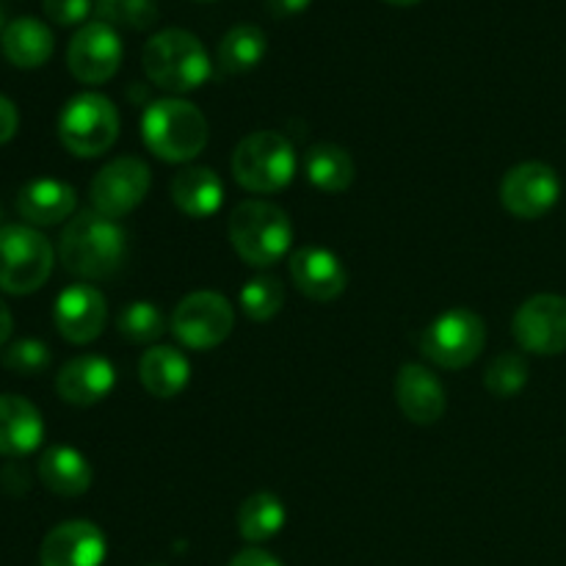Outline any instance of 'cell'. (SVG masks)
Instances as JSON below:
<instances>
[{"mask_svg": "<svg viewBox=\"0 0 566 566\" xmlns=\"http://www.w3.org/2000/svg\"><path fill=\"white\" fill-rule=\"evenodd\" d=\"M59 254L64 269L81 280H111L125 265L127 235L108 216L83 210L61 232Z\"/></svg>", "mask_w": 566, "mask_h": 566, "instance_id": "1", "label": "cell"}, {"mask_svg": "<svg viewBox=\"0 0 566 566\" xmlns=\"http://www.w3.org/2000/svg\"><path fill=\"white\" fill-rule=\"evenodd\" d=\"M142 64L155 86L175 94H188L205 86L213 72L205 44L186 28H166L155 33L144 44Z\"/></svg>", "mask_w": 566, "mask_h": 566, "instance_id": "2", "label": "cell"}, {"mask_svg": "<svg viewBox=\"0 0 566 566\" xmlns=\"http://www.w3.org/2000/svg\"><path fill=\"white\" fill-rule=\"evenodd\" d=\"M142 136L149 153L166 164H188L208 147L210 127L202 111L180 97L155 99L142 119Z\"/></svg>", "mask_w": 566, "mask_h": 566, "instance_id": "3", "label": "cell"}, {"mask_svg": "<svg viewBox=\"0 0 566 566\" xmlns=\"http://www.w3.org/2000/svg\"><path fill=\"white\" fill-rule=\"evenodd\" d=\"M230 243L249 265L269 269L287 254L293 241L291 219L282 208L265 199H247L230 216Z\"/></svg>", "mask_w": 566, "mask_h": 566, "instance_id": "4", "label": "cell"}, {"mask_svg": "<svg viewBox=\"0 0 566 566\" xmlns=\"http://www.w3.org/2000/svg\"><path fill=\"white\" fill-rule=\"evenodd\" d=\"M232 177L252 193H276L296 177V149L282 133H249L232 153Z\"/></svg>", "mask_w": 566, "mask_h": 566, "instance_id": "5", "label": "cell"}, {"mask_svg": "<svg viewBox=\"0 0 566 566\" xmlns=\"http://www.w3.org/2000/svg\"><path fill=\"white\" fill-rule=\"evenodd\" d=\"M53 274V247L31 224L0 227V291L11 296L36 293Z\"/></svg>", "mask_w": 566, "mask_h": 566, "instance_id": "6", "label": "cell"}, {"mask_svg": "<svg viewBox=\"0 0 566 566\" xmlns=\"http://www.w3.org/2000/svg\"><path fill=\"white\" fill-rule=\"evenodd\" d=\"M59 138L75 158H99L119 138V111L105 94H75L59 116Z\"/></svg>", "mask_w": 566, "mask_h": 566, "instance_id": "7", "label": "cell"}, {"mask_svg": "<svg viewBox=\"0 0 566 566\" xmlns=\"http://www.w3.org/2000/svg\"><path fill=\"white\" fill-rule=\"evenodd\" d=\"M486 346V324L468 307H453L431 321L420 335V352L429 363L446 370L473 365Z\"/></svg>", "mask_w": 566, "mask_h": 566, "instance_id": "8", "label": "cell"}, {"mask_svg": "<svg viewBox=\"0 0 566 566\" xmlns=\"http://www.w3.org/2000/svg\"><path fill=\"white\" fill-rule=\"evenodd\" d=\"M235 326V310L221 293H188L171 315V332L177 340L193 352H208L224 343Z\"/></svg>", "mask_w": 566, "mask_h": 566, "instance_id": "9", "label": "cell"}, {"mask_svg": "<svg viewBox=\"0 0 566 566\" xmlns=\"http://www.w3.org/2000/svg\"><path fill=\"white\" fill-rule=\"evenodd\" d=\"M149 186H153L149 166L142 158L122 155V158H114L94 175L88 197H92L94 210L99 216H108V219L116 221L144 202Z\"/></svg>", "mask_w": 566, "mask_h": 566, "instance_id": "10", "label": "cell"}, {"mask_svg": "<svg viewBox=\"0 0 566 566\" xmlns=\"http://www.w3.org/2000/svg\"><path fill=\"white\" fill-rule=\"evenodd\" d=\"M122 64V39L114 25L103 20L86 22L75 31L66 48V66L88 86L111 81Z\"/></svg>", "mask_w": 566, "mask_h": 566, "instance_id": "11", "label": "cell"}, {"mask_svg": "<svg viewBox=\"0 0 566 566\" xmlns=\"http://www.w3.org/2000/svg\"><path fill=\"white\" fill-rule=\"evenodd\" d=\"M514 337L520 348L539 357H556L566 352V298L556 293L531 296L514 313Z\"/></svg>", "mask_w": 566, "mask_h": 566, "instance_id": "12", "label": "cell"}, {"mask_svg": "<svg viewBox=\"0 0 566 566\" xmlns=\"http://www.w3.org/2000/svg\"><path fill=\"white\" fill-rule=\"evenodd\" d=\"M558 197H562V180H558L556 169L539 160H528L514 169L501 182V202L512 216L525 221L542 219L556 208Z\"/></svg>", "mask_w": 566, "mask_h": 566, "instance_id": "13", "label": "cell"}, {"mask_svg": "<svg viewBox=\"0 0 566 566\" xmlns=\"http://www.w3.org/2000/svg\"><path fill=\"white\" fill-rule=\"evenodd\" d=\"M55 329L64 340L75 343V346H86V343L97 340L108 321V304L97 287L77 282L66 291L59 293L55 298Z\"/></svg>", "mask_w": 566, "mask_h": 566, "instance_id": "14", "label": "cell"}, {"mask_svg": "<svg viewBox=\"0 0 566 566\" xmlns=\"http://www.w3.org/2000/svg\"><path fill=\"white\" fill-rule=\"evenodd\" d=\"M42 566H99L105 562V536L88 520L61 523L44 536L39 551Z\"/></svg>", "mask_w": 566, "mask_h": 566, "instance_id": "15", "label": "cell"}, {"mask_svg": "<svg viewBox=\"0 0 566 566\" xmlns=\"http://www.w3.org/2000/svg\"><path fill=\"white\" fill-rule=\"evenodd\" d=\"M291 280L313 302H335L348 285L340 258L324 247H302L291 254Z\"/></svg>", "mask_w": 566, "mask_h": 566, "instance_id": "16", "label": "cell"}, {"mask_svg": "<svg viewBox=\"0 0 566 566\" xmlns=\"http://www.w3.org/2000/svg\"><path fill=\"white\" fill-rule=\"evenodd\" d=\"M114 385L116 368L97 354L70 359L55 376V390H59L61 401L72 403V407H94L111 396Z\"/></svg>", "mask_w": 566, "mask_h": 566, "instance_id": "17", "label": "cell"}, {"mask_svg": "<svg viewBox=\"0 0 566 566\" xmlns=\"http://www.w3.org/2000/svg\"><path fill=\"white\" fill-rule=\"evenodd\" d=\"M396 401L407 420L431 426L446 415V387L423 365H403L396 376Z\"/></svg>", "mask_w": 566, "mask_h": 566, "instance_id": "18", "label": "cell"}, {"mask_svg": "<svg viewBox=\"0 0 566 566\" xmlns=\"http://www.w3.org/2000/svg\"><path fill=\"white\" fill-rule=\"evenodd\" d=\"M75 188L64 180H53V177H39V180L25 182L17 193V213L31 227L61 224L75 213Z\"/></svg>", "mask_w": 566, "mask_h": 566, "instance_id": "19", "label": "cell"}, {"mask_svg": "<svg viewBox=\"0 0 566 566\" xmlns=\"http://www.w3.org/2000/svg\"><path fill=\"white\" fill-rule=\"evenodd\" d=\"M44 440V420L28 398L0 396V457L20 459L36 451Z\"/></svg>", "mask_w": 566, "mask_h": 566, "instance_id": "20", "label": "cell"}, {"mask_svg": "<svg viewBox=\"0 0 566 566\" xmlns=\"http://www.w3.org/2000/svg\"><path fill=\"white\" fill-rule=\"evenodd\" d=\"M171 202L191 219H210L224 202V182L208 166H186L171 180Z\"/></svg>", "mask_w": 566, "mask_h": 566, "instance_id": "21", "label": "cell"}, {"mask_svg": "<svg viewBox=\"0 0 566 566\" xmlns=\"http://www.w3.org/2000/svg\"><path fill=\"white\" fill-rule=\"evenodd\" d=\"M0 48H3V55L14 66L36 70V66L50 61L55 50V39L53 31L36 17H17L6 25L3 36H0Z\"/></svg>", "mask_w": 566, "mask_h": 566, "instance_id": "22", "label": "cell"}, {"mask_svg": "<svg viewBox=\"0 0 566 566\" xmlns=\"http://www.w3.org/2000/svg\"><path fill=\"white\" fill-rule=\"evenodd\" d=\"M39 481L53 495L77 497L92 486V464L81 451L70 446H53L39 459Z\"/></svg>", "mask_w": 566, "mask_h": 566, "instance_id": "23", "label": "cell"}, {"mask_svg": "<svg viewBox=\"0 0 566 566\" xmlns=\"http://www.w3.org/2000/svg\"><path fill=\"white\" fill-rule=\"evenodd\" d=\"M138 376H142V385L149 396L166 401V398H175L186 390L188 379H191V363L177 348L155 346L142 357Z\"/></svg>", "mask_w": 566, "mask_h": 566, "instance_id": "24", "label": "cell"}, {"mask_svg": "<svg viewBox=\"0 0 566 566\" xmlns=\"http://www.w3.org/2000/svg\"><path fill=\"white\" fill-rule=\"evenodd\" d=\"M265 50H269L265 33L258 25L243 22V25L230 28L221 36L216 59H219V70L224 75H243V72H252L265 59Z\"/></svg>", "mask_w": 566, "mask_h": 566, "instance_id": "25", "label": "cell"}, {"mask_svg": "<svg viewBox=\"0 0 566 566\" xmlns=\"http://www.w3.org/2000/svg\"><path fill=\"white\" fill-rule=\"evenodd\" d=\"M304 175L318 191L343 193L354 182V160L337 144H315L304 155Z\"/></svg>", "mask_w": 566, "mask_h": 566, "instance_id": "26", "label": "cell"}, {"mask_svg": "<svg viewBox=\"0 0 566 566\" xmlns=\"http://www.w3.org/2000/svg\"><path fill=\"white\" fill-rule=\"evenodd\" d=\"M287 514L285 506L271 492H254L238 509V534L247 542L258 545V542H269L276 536L285 525Z\"/></svg>", "mask_w": 566, "mask_h": 566, "instance_id": "27", "label": "cell"}, {"mask_svg": "<svg viewBox=\"0 0 566 566\" xmlns=\"http://www.w3.org/2000/svg\"><path fill=\"white\" fill-rule=\"evenodd\" d=\"M285 307V285L276 276H254L241 291V310L252 321H271Z\"/></svg>", "mask_w": 566, "mask_h": 566, "instance_id": "28", "label": "cell"}, {"mask_svg": "<svg viewBox=\"0 0 566 566\" xmlns=\"http://www.w3.org/2000/svg\"><path fill=\"white\" fill-rule=\"evenodd\" d=\"M484 385L492 396L497 398H512L528 385V363L523 354L517 352H503L486 365Z\"/></svg>", "mask_w": 566, "mask_h": 566, "instance_id": "29", "label": "cell"}, {"mask_svg": "<svg viewBox=\"0 0 566 566\" xmlns=\"http://www.w3.org/2000/svg\"><path fill=\"white\" fill-rule=\"evenodd\" d=\"M119 335L130 343H155L166 332V321L153 302H133L119 313Z\"/></svg>", "mask_w": 566, "mask_h": 566, "instance_id": "30", "label": "cell"}, {"mask_svg": "<svg viewBox=\"0 0 566 566\" xmlns=\"http://www.w3.org/2000/svg\"><path fill=\"white\" fill-rule=\"evenodd\" d=\"M97 14L108 25L119 22V25L144 31L158 20V6H155V0H99Z\"/></svg>", "mask_w": 566, "mask_h": 566, "instance_id": "31", "label": "cell"}, {"mask_svg": "<svg viewBox=\"0 0 566 566\" xmlns=\"http://www.w3.org/2000/svg\"><path fill=\"white\" fill-rule=\"evenodd\" d=\"M0 363L17 376H36L50 365V348L42 340L25 337V340L11 343L3 357H0Z\"/></svg>", "mask_w": 566, "mask_h": 566, "instance_id": "32", "label": "cell"}, {"mask_svg": "<svg viewBox=\"0 0 566 566\" xmlns=\"http://www.w3.org/2000/svg\"><path fill=\"white\" fill-rule=\"evenodd\" d=\"M44 14L59 25H77L92 14V0H42Z\"/></svg>", "mask_w": 566, "mask_h": 566, "instance_id": "33", "label": "cell"}, {"mask_svg": "<svg viewBox=\"0 0 566 566\" xmlns=\"http://www.w3.org/2000/svg\"><path fill=\"white\" fill-rule=\"evenodd\" d=\"M17 127H20V114H17V105L9 97L0 94V147L9 144L17 136Z\"/></svg>", "mask_w": 566, "mask_h": 566, "instance_id": "34", "label": "cell"}, {"mask_svg": "<svg viewBox=\"0 0 566 566\" xmlns=\"http://www.w3.org/2000/svg\"><path fill=\"white\" fill-rule=\"evenodd\" d=\"M230 566H282V564L276 562L271 553L260 551V547H247V551H241L235 558H232Z\"/></svg>", "mask_w": 566, "mask_h": 566, "instance_id": "35", "label": "cell"}, {"mask_svg": "<svg viewBox=\"0 0 566 566\" xmlns=\"http://www.w3.org/2000/svg\"><path fill=\"white\" fill-rule=\"evenodd\" d=\"M310 3H313V0H265V6H269L271 14L280 17V20L302 14V11L310 9Z\"/></svg>", "mask_w": 566, "mask_h": 566, "instance_id": "36", "label": "cell"}, {"mask_svg": "<svg viewBox=\"0 0 566 566\" xmlns=\"http://www.w3.org/2000/svg\"><path fill=\"white\" fill-rule=\"evenodd\" d=\"M11 329H14V318H11V310L6 307V302L0 298V348L9 343L11 337Z\"/></svg>", "mask_w": 566, "mask_h": 566, "instance_id": "37", "label": "cell"}, {"mask_svg": "<svg viewBox=\"0 0 566 566\" xmlns=\"http://www.w3.org/2000/svg\"><path fill=\"white\" fill-rule=\"evenodd\" d=\"M387 3H392V6H401V9H407V6H415V3H420V0H387Z\"/></svg>", "mask_w": 566, "mask_h": 566, "instance_id": "38", "label": "cell"}, {"mask_svg": "<svg viewBox=\"0 0 566 566\" xmlns=\"http://www.w3.org/2000/svg\"><path fill=\"white\" fill-rule=\"evenodd\" d=\"M3 31H6V11L3 6H0V36H3Z\"/></svg>", "mask_w": 566, "mask_h": 566, "instance_id": "39", "label": "cell"}, {"mask_svg": "<svg viewBox=\"0 0 566 566\" xmlns=\"http://www.w3.org/2000/svg\"><path fill=\"white\" fill-rule=\"evenodd\" d=\"M0 219H3V210H0Z\"/></svg>", "mask_w": 566, "mask_h": 566, "instance_id": "40", "label": "cell"}]
</instances>
